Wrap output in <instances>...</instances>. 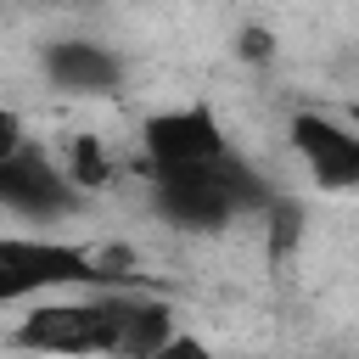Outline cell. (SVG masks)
Wrapping results in <instances>:
<instances>
[{
    "mask_svg": "<svg viewBox=\"0 0 359 359\" xmlns=\"http://www.w3.org/2000/svg\"><path fill=\"white\" fill-rule=\"evenodd\" d=\"M174 337V314L140 292H95L79 303H39L17 325V348L62 359H151Z\"/></svg>",
    "mask_w": 359,
    "mask_h": 359,
    "instance_id": "obj_1",
    "label": "cell"
},
{
    "mask_svg": "<svg viewBox=\"0 0 359 359\" xmlns=\"http://www.w3.org/2000/svg\"><path fill=\"white\" fill-rule=\"evenodd\" d=\"M151 208L174 230H224L247 208H269V185L241 163L224 157L219 168H185V174H151Z\"/></svg>",
    "mask_w": 359,
    "mask_h": 359,
    "instance_id": "obj_2",
    "label": "cell"
},
{
    "mask_svg": "<svg viewBox=\"0 0 359 359\" xmlns=\"http://www.w3.org/2000/svg\"><path fill=\"white\" fill-rule=\"evenodd\" d=\"M118 280L123 275L107 269L90 247L50 241V236H0V309L62 286H118Z\"/></svg>",
    "mask_w": 359,
    "mask_h": 359,
    "instance_id": "obj_3",
    "label": "cell"
},
{
    "mask_svg": "<svg viewBox=\"0 0 359 359\" xmlns=\"http://www.w3.org/2000/svg\"><path fill=\"white\" fill-rule=\"evenodd\" d=\"M146 174H185V168H219L224 157H236V146L224 140V129L213 123L208 107H180V112H157L146 118Z\"/></svg>",
    "mask_w": 359,
    "mask_h": 359,
    "instance_id": "obj_4",
    "label": "cell"
},
{
    "mask_svg": "<svg viewBox=\"0 0 359 359\" xmlns=\"http://www.w3.org/2000/svg\"><path fill=\"white\" fill-rule=\"evenodd\" d=\"M0 208L34 224H56L79 208V180L22 140L11 157H0Z\"/></svg>",
    "mask_w": 359,
    "mask_h": 359,
    "instance_id": "obj_5",
    "label": "cell"
},
{
    "mask_svg": "<svg viewBox=\"0 0 359 359\" xmlns=\"http://www.w3.org/2000/svg\"><path fill=\"white\" fill-rule=\"evenodd\" d=\"M292 146L303 151V163L314 168V180L325 191H348L359 180V135L342 129L325 112H297L292 118Z\"/></svg>",
    "mask_w": 359,
    "mask_h": 359,
    "instance_id": "obj_6",
    "label": "cell"
},
{
    "mask_svg": "<svg viewBox=\"0 0 359 359\" xmlns=\"http://www.w3.org/2000/svg\"><path fill=\"white\" fill-rule=\"evenodd\" d=\"M45 73H50L56 90L101 95V90H112V84L123 79V62H118L107 45H95V39H56V45L45 50Z\"/></svg>",
    "mask_w": 359,
    "mask_h": 359,
    "instance_id": "obj_7",
    "label": "cell"
},
{
    "mask_svg": "<svg viewBox=\"0 0 359 359\" xmlns=\"http://www.w3.org/2000/svg\"><path fill=\"white\" fill-rule=\"evenodd\" d=\"M151 359H213V353H208L196 337H180V331H174V337H168V342H163Z\"/></svg>",
    "mask_w": 359,
    "mask_h": 359,
    "instance_id": "obj_8",
    "label": "cell"
},
{
    "mask_svg": "<svg viewBox=\"0 0 359 359\" xmlns=\"http://www.w3.org/2000/svg\"><path fill=\"white\" fill-rule=\"evenodd\" d=\"M22 140H28V135H22V118L0 107V157H11V151H17Z\"/></svg>",
    "mask_w": 359,
    "mask_h": 359,
    "instance_id": "obj_9",
    "label": "cell"
}]
</instances>
